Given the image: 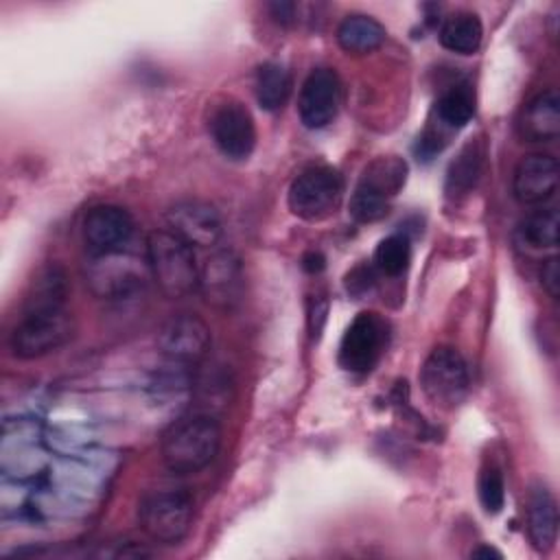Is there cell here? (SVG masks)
Returning a JSON list of instances; mask_svg holds the SVG:
<instances>
[{"instance_id": "cell-18", "label": "cell", "mask_w": 560, "mask_h": 560, "mask_svg": "<svg viewBox=\"0 0 560 560\" xmlns=\"http://www.w3.org/2000/svg\"><path fill=\"white\" fill-rule=\"evenodd\" d=\"M527 532L538 551H549L558 536L556 499L545 486H534L527 497Z\"/></svg>"}, {"instance_id": "cell-24", "label": "cell", "mask_w": 560, "mask_h": 560, "mask_svg": "<svg viewBox=\"0 0 560 560\" xmlns=\"http://www.w3.org/2000/svg\"><path fill=\"white\" fill-rule=\"evenodd\" d=\"M558 210L540 208L518 223V238L529 249H551L558 245Z\"/></svg>"}, {"instance_id": "cell-4", "label": "cell", "mask_w": 560, "mask_h": 560, "mask_svg": "<svg viewBox=\"0 0 560 560\" xmlns=\"http://www.w3.org/2000/svg\"><path fill=\"white\" fill-rule=\"evenodd\" d=\"M74 317L66 306L22 308V317L11 330L9 346L18 359H39L63 348L74 337Z\"/></svg>"}, {"instance_id": "cell-27", "label": "cell", "mask_w": 560, "mask_h": 560, "mask_svg": "<svg viewBox=\"0 0 560 560\" xmlns=\"http://www.w3.org/2000/svg\"><path fill=\"white\" fill-rule=\"evenodd\" d=\"M477 494L479 503L486 514H499L505 503V483L501 468L494 464H486L477 479Z\"/></svg>"}, {"instance_id": "cell-30", "label": "cell", "mask_w": 560, "mask_h": 560, "mask_svg": "<svg viewBox=\"0 0 560 560\" xmlns=\"http://www.w3.org/2000/svg\"><path fill=\"white\" fill-rule=\"evenodd\" d=\"M269 9H271L273 18L280 24H291L295 20V4L293 2H273Z\"/></svg>"}, {"instance_id": "cell-20", "label": "cell", "mask_w": 560, "mask_h": 560, "mask_svg": "<svg viewBox=\"0 0 560 560\" xmlns=\"http://www.w3.org/2000/svg\"><path fill=\"white\" fill-rule=\"evenodd\" d=\"M440 44L457 55H472L481 46L483 26L481 20L470 11H457L440 26Z\"/></svg>"}, {"instance_id": "cell-25", "label": "cell", "mask_w": 560, "mask_h": 560, "mask_svg": "<svg viewBox=\"0 0 560 560\" xmlns=\"http://www.w3.org/2000/svg\"><path fill=\"white\" fill-rule=\"evenodd\" d=\"M475 114V94L468 85L448 88L435 103V116L442 127H464Z\"/></svg>"}, {"instance_id": "cell-10", "label": "cell", "mask_w": 560, "mask_h": 560, "mask_svg": "<svg viewBox=\"0 0 560 560\" xmlns=\"http://www.w3.org/2000/svg\"><path fill=\"white\" fill-rule=\"evenodd\" d=\"M210 343V328L195 313L173 315L158 330V350L175 365H195L203 361Z\"/></svg>"}, {"instance_id": "cell-28", "label": "cell", "mask_w": 560, "mask_h": 560, "mask_svg": "<svg viewBox=\"0 0 560 560\" xmlns=\"http://www.w3.org/2000/svg\"><path fill=\"white\" fill-rule=\"evenodd\" d=\"M374 280H376L374 267H370V265H359V267H354V269L346 276V289H348V293H352V295H363V293H368V291L374 287Z\"/></svg>"}, {"instance_id": "cell-32", "label": "cell", "mask_w": 560, "mask_h": 560, "mask_svg": "<svg viewBox=\"0 0 560 560\" xmlns=\"http://www.w3.org/2000/svg\"><path fill=\"white\" fill-rule=\"evenodd\" d=\"M470 556H472V558H503V553H501L499 549L490 547V545H481V547L472 549Z\"/></svg>"}, {"instance_id": "cell-5", "label": "cell", "mask_w": 560, "mask_h": 560, "mask_svg": "<svg viewBox=\"0 0 560 560\" xmlns=\"http://www.w3.org/2000/svg\"><path fill=\"white\" fill-rule=\"evenodd\" d=\"M343 199L341 175L326 164L302 168L289 186V210L304 221H324L337 212Z\"/></svg>"}, {"instance_id": "cell-9", "label": "cell", "mask_w": 560, "mask_h": 560, "mask_svg": "<svg viewBox=\"0 0 560 560\" xmlns=\"http://www.w3.org/2000/svg\"><path fill=\"white\" fill-rule=\"evenodd\" d=\"M387 346V324L372 311L359 313L339 343V365L354 374H368Z\"/></svg>"}, {"instance_id": "cell-22", "label": "cell", "mask_w": 560, "mask_h": 560, "mask_svg": "<svg viewBox=\"0 0 560 560\" xmlns=\"http://www.w3.org/2000/svg\"><path fill=\"white\" fill-rule=\"evenodd\" d=\"M256 98L258 105L267 112H278L287 105L289 96H291V72L276 61H265L258 70H256Z\"/></svg>"}, {"instance_id": "cell-14", "label": "cell", "mask_w": 560, "mask_h": 560, "mask_svg": "<svg viewBox=\"0 0 560 560\" xmlns=\"http://www.w3.org/2000/svg\"><path fill=\"white\" fill-rule=\"evenodd\" d=\"M142 267L129 254H92L85 267V282L101 298H122L142 287Z\"/></svg>"}, {"instance_id": "cell-1", "label": "cell", "mask_w": 560, "mask_h": 560, "mask_svg": "<svg viewBox=\"0 0 560 560\" xmlns=\"http://www.w3.org/2000/svg\"><path fill=\"white\" fill-rule=\"evenodd\" d=\"M221 427L210 413H188L175 420L160 440L162 462L171 472L190 475L206 468L219 453Z\"/></svg>"}, {"instance_id": "cell-16", "label": "cell", "mask_w": 560, "mask_h": 560, "mask_svg": "<svg viewBox=\"0 0 560 560\" xmlns=\"http://www.w3.org/2000/svg\"><path fill=\"white\" fill-rule=\"evenodd\" d=\"M558 175L560 171L553 155L529 153L514 168L512 192L523 206H542L556 195Z\"/></svg>"}, {"instance_id": "cell-13", "label": "cell", "mask_w": 560, "mask_h": 560, "mask_svg": "<svg viewBox=\"0 0 560 560\" xmlns=\"http://www.w3.org/2000/svg\"><path fill=\"white\" fill-rule=\"evenodd\" d=\"M341 81L332 68H315L302 83L298 114L306 129L330 125L339 112Z\"/></svg>"}, {"instance_id": "cell-31", "label": "cell", "mask_w": 560, "mask_h": 560, "mask_svg": "<svg viewBox=\"0 0 560 560\" xmlns=\"http://www.w3.org/2000/svg\"><path fill=\"white\" fill-rule=\"evenodd\" d=\"M302 267L308 273H319L326 267V258L319 252H306L304 258H302Z\"/></svg>"}, {"instance_id": "cell-17", "label": "cell", "mask_w": 560, "mask_h": 560, "mask_svg": "<svg viewBox=\"0 0 560 560\" xmlns=\"http://www.w3.org/2000/svg\"><path fill=\"white\" fill-rule=\"evenodd\" d=\"M516 131L525 142H551L560 136V96L556 90L536 94L521 109Z\"/></svg>"}, {"instance_id": "cell-23", "label": "cell", "mask_w": 560, "mask_h": 560, "mask_svg": "<svg viewBox=\"0 0 560 560\" xmlns=\"http://www.w3.org/2000/svg\"><path fill=\"white\" fill-rule=\"evenodd\" d=\"M68 298V278L59 265H48L39 269L35 280L31 282V291L26 295L24 308H57L66 306Z\"/></svg>"}, {"instance_id": "cell-19", "label": "cell", "mask_w": 560, "mask_h": 560, "mask_svg": "<svg viewBox=\"0 0 560 560\" xmlns=\"http://www.w3.org/2000/svg\"><path fill=\"white\" fill-rule=\"evenodd\" d=\"M387 31L385 26L365 13H352L341 20L337 26V42L346 52L352 55H368L385 42Z\"/></svg>"}, {"instance_id": "cell-2", "label": "cell", "mask_w": 560, "mask_h": 560, "mask_svg": "<svg viewBox=\"0 0 560 560\" xmlns=\"http://www.w3.org/2000/svg\"><path fill=\"white\" fill-rule=\"evenodd\" d=\"M147 265L160 291L171 300L186 298L199 287L195 252L171 230H153L147 236Z\"/></svg>"}, {"instance_id": "cell-7", "label": "cell", "mask_w": 560, "mask_h": 560, "mask_svg": "<svg viewBox=\"0 0 560 560\" xmlns=\"http://www.w3.org/2000/svg\"><path fill=\"white\" fill-rule=\"evenodd\" d=\"M468 368L464 357L451 346H438L420 368V387L424 396L442 407L455 409L468 394Z\"/></svg>"}, {"instance_id": "cell-6", "label": "cell", "mask_w": 560, "mask_h": 560, "mask_svg": "<svg viewBox=\"0 0 560 560\" xmlns=\"http://www.w3.org/2000/svg\"><path fill=\"white\" fill-rule=\"evenodd\" d=\"M192 516L195 503L190 494L182 490L149 492L138 505V521L142 532L160 545L179 542L190 532Z\"/></svg>"}, {"instance_id": "cell-15", "label": "cell", "mask_w": 560, "mask_h": 560, "mask_svg": "<svg viewBox=\"0 0 560 560\" xmlns=\"http://www.w3.org/2000/svg\"><path fill=\"white\" fill-rule=\"evenodd\" d=\"M133 217L129 210L101 203L85 212L83 217V241L90 247V254H114L122 252L133 236Z\"/></svg>"}, {"instance_id": "cell-12", "label": "cell", "mask_w": 560, "mask_h": 560, "mask_svg": "<svg viewBox=\"0 0 560 560\" xmlns=\"http://www.w3.org/2000/svg\"><path fill=\"white\" fill-rule=\"evenodd\" d=\"M168 230L190 247H214L223 236L219 210L203 199H182L166 212Z\"/></svg>"}, {"instance_id": "cell-26", "label": "cell", "mask_w": 560, "mask_h": 560, "mask_svg": "<svg viewBox=\"0 0 560 560\" xmlns=\"http://www.w3.org/2000/svg\"><path fill=\"white\" fill-rule=\"evenodd\" d=\"M411 260V243L407 234L385 236L374 252V267L385 276H400Z\"/></svg>"}, {"instance_id": "cell-8", "label": "cell", "mask_w": 560, "mask_h": 560, "mask_svg": "<svg viewBox=\"0 0 560 560\" xmlns=\"http://www.w3.org/2000/svg\"><path fill=\"white\" fill-rule=\"evenodd\" d=\"M197 291L219 311H232L238 306L245 293V273L236 252L225 247L212 252L199 267Z\"/></svg>"}, {"instance_id": "cell-11", "label": "cell", "mask_w": 560, "mask_h": 560, "mask_svg": "<svg viewBox=\"0 0 560 560\" xmlns=\"http://www.w3.org/2000/svg\"><path fill=\"white\" fill-rule=\"evenodd\" d=\"M208 129L212 142L228 160H247L256 147L254 116L238 101H225L217 105Z\"/></svg>"}, {"instance_id": "cell-3", "label": "cell", "mask_w": 560, "mask_h": 560, "mask_svg": "<svg viewBox=\"0 0 560 560\" xmlns=\"http://www.w3.org/2000/svg\"><path fill=\"white\" fill-rule=\"evenodd\" d=\"M407 179V162L398 155H378L361 173L352 197L350 217L357 223L381 221Z\"/></svg>"}, {"instance_id": "cell-21", "label": "cell", "mask_w": 560, "mask_h": 560, "mask_svg": "<svg viewBox=\"0 0 560 560\" xmlns=\"http://www.w3.org/2000/svg\"><path fill=\"white\" fill-rule=\"evenodd\" d=\"M483 158H486V149L481 140H472L459 151V155L451 162L446 173L448 197H459L475 188L483 168Z\"/></svg>"}, {"instance_id": "cell-29", "label": "cell", "mask_w": 560, "mask_h": 560, "mask_svg": "<svg viewBox=\"0 0 560 560\" xmlns=\"http://www.w3.org/2000/svg\"><path fill=\"white\" fill-rule=\"evenodd\" d=\"M558 256H549L542 267H540V282L542 289L549 293V298L558 300L560 295V267H558Z\"/></svg>"}]
</instances>
